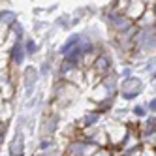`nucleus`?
<instances>
[{
	"label": "nucleus",
	"instance_id": "f257e3e1",
	"mask_svg": "<svg viewBox=\"0 0 156 156\" xmlns=\"http://www.w3.org/2000/svg\"><path fill=\"white\" fill-rule=\"evenodd\" d=\"M53 98H55V105L68 107L79 98V87L73 83H68V81L57 79V83L53 87Z\"/></svg>",
	"mask_w": 156,
	"mask_h": 156
},
{
	"label": "nucleus",
	"instance_id": "f03ea898",
	"mask_svg": "<svg viewBox=\"0 0 156 156\" xmlns=\"http://www.w3.org/2000/svg\"><path fill=\"white\" fill-rule=\"evenodd\" d=\"M133 49H139L147 55H154V47H156V30L154 27H145V28H137V32L133 34Z\"/></svg>",
	"mask_w": 156,
	"mask_h": 156
},
{
	"label": "nucleus",
	"instance_id": "7ed1b4c3",
	"mask_svg": "<svg viewBox=\"0 0 156 156\" xmlns=\"http://www.w3.org/2000/svg\"><path fill=\"white\" fill-rule=\"evenodd\" d=\"M141 92H143V81H141V77L132 73L130 77H126V79L119 81V96L122 100H126V102L136 100Z\"/></svg>",
	"mask_w": 156,
	"mask_h": 156
},
{
	"label": "nucleus",
	"instance_id": "20e7f679",
	"mask_svg": "<svg viewBox=\"0 0 156 156\" xmlns=\"http://www.w3.org/2000/svg\"><path fill=\"white\" fill-rule=\"evenodd\" d=\"M8 57H9V64L13 66H23L25 60H27V51H25V45H23V40H13L12 47L8 51Z\"/></svg>",
	"mask_w": 156,
	"mask_h": 156
},
{
	"label": "nucleus",
	"instance_id": "39448f33",
	"mask_svg": "<svg viewBox=\"0 0 156 156\" xmlns=\"http://www.w3.org/2000/svg\"><path fill=\"white\" fill-rule=\"evenodd\" d=\"M92 68H94V72L100 75V79L107 73V72H111L113 70V58L109 57L107 53H100L98 57H96V60H94V64H92Z\"/></svg>",
	"mask_w": 156,
	"mask_h": 156
},
{
	"label": "nucleus",
	"instance_id": "423d86ee",
	"mask_svg": "<svg viewBox=\"0 0 156 156\" xmlns=\"http://www.w3.org/2000/svg\"><path fill=\"white\" fill-rule=\"evenodd\" d=\"M147 6H149V2H145V0H128V6L124 9V15L130 21L136 23V21L141 17V13L147 9Z\"/></svg>",
	"mask_w": 156,
	"mask_h": 156
},
{
	"label": "nucleus",
	"instance_id": "0eeeda50",
	"mask_svg": "<svg viewBox=\"0 0 156 156\" xmlns=\"http://www.w3.org/2000/svg\"><path fill=\"white\" fill-rule=\"evenodd\" d=\"M57 128H58V117L57 115H45V119L41 122V128H40V136L41 137H53Z\"/></svg>",
	"mask_w": 156,
	"mask_h": 156
},
{
	"label": "nucleus",
	"instance_id": "6e6552de",
	"mask_svg": "<svg viewBox=\"0 0 156 156\" xmlns=\"http://www.w3.org/2000/svg\"><path fill=\"white\" fill-rule=\"evenodd\" d=\"M25 128L23 130H15V137L9 143V154L13 156H21L25 154Z\"/></svg>",
	"mask_w": 156,
	"mask_h": 156
},
{
	"label": "nucleus",
	"instance_id": "1a4fd4ad",
	"mask_svg": "<svg viewBox=\"0 0 156 156\" xmlns=\"http://www.w3.org/2000/svg\"><path fill=\"white\" fill-rule=\"evenodd\" d=\"M102 117L104 115H100L96 109H92V111H88V113H85L83 117H81V120H79V128H85V126H98L100 124V120H102Z\"/></svg>",
	"mask_w": 156,
	"mask_h": 156
},
{
	"label": "nucleus",
	"instance_id": "9d476101",
	"mask_svg": "<svg viewBox=\"0 0 156 156\" xmlns=\"http://www.w3.org/2000/svg\"><path fill=\"white\" fill-rule=\"evenodd\" d=\"M136 25L139 28H145V27H154V4L147 6V9L141 13V17L136 21Z\"/></svg>",
	"mask_w": 156,
	"mask_h": 156
},
{
	"label": "nucleus",
	"instance_id": "9b49d317",
	"mask_svg": "<svg viewBox=\"0 0 156 156\" xmlns=\"http://www.w3.org/2000/svg\"><path fill=\"white\" fill-rule=\"evenodd\" d=\"M38 81H40V72H38V68L36 66H27L25 68V72H23V85L25 87H28V85H38Z\"/></svg>",
	"mask_w": 156,
	"mask_h": 156
},
{
	"label": "nucleus",
	"instance_id": "f8f14e48",
	"mask_svg": "<svg viewBox=\"0 0 156 156\" xmlns=\"http://www.w3.org/2000/svg\"><path fill=\"white\" fill-rule=\"evenodd\" d=\"M12 119H13L12 100H2V105H0V122H9Z\"/></svg>",
	"mask_w": 156,
	"mask_h": 156
},
{
	"label": "nucleus",
	"instance_id": "ddd939ff",
	"mask_svg": "<svg viewBox=\"0 0 156 156\" xmlns=\"http://www.w3.org/2000/svg\"><path fill=\"white\" fill-rule=\"evenodd\" d=\"M15 92H17V85L15 83H12L9 79H6V81H2V100H12L13 102V98H15Z\"/></svg>",
	"mask_w": 156,
	"mask_h": 156
},
{
	"label": "nucleus",
	"instance_id": "4468645a",
	"mask_svg": "<svg viewBox=\"0 0 156 156\" xmlns=\"http://www.w3.org/2000/svg\"><path fill=\"white\" fill-rule=\"evenodd\" d=\"M0 21H4V23H8L9 27H12L15 21H17V13L13 12V9H9V8H0Z\"/></svg>",
	"mask_w": 156,
	"mask_h": 156
},
{
	"label": "nucleus",
	"instance_id": "2eb2a0df",
	"mask_svg": "<svg viewBox=\"0 0 156 156\" xmlns=\"http://www.w3.org/2000/svg\"><path fill=\"white\" fill-rule=\"evenodd\" d=\"M23 45H25V51H27V57H32V55H36V53L40 51L38 41L32 40V38H25V40H23Z\"/></svg>",
	"mask_w": 156,
	"mask_h": 156
},
{
	"label": "nucleus",
	"instance_id": "dca6fc26",
	"mask_svg": "<svg viewBox=\"0 0 156 156\" xmlns=\"http://www.w3.org/2000/svg\"><path fill=\"white\" fill-rule=\"evenodd\" d=\"M55 25L60 27L62 30H70L72 28V17L70 15H60L57 21H55Z\"/></svg>",
	"mask_w": 156,
	"mask_h": 156
},
{
	"label": "nucleus",
	"instance_id": "f3484780",
	"mask_svg": "<svg viewBox=\"0 0 156 156\" xmlns=\"http://www.w3.org/2000/svg\"><path fill=\"white\" fill-rule=\"evenodd\" d=\"M133 66L132 64H122V68L117 72V75H119V81H122V79H126V77H130L132 73H133Z\"/></svg>",
	"mask_w": 156,
	"mask_h": 156
},
{
	"label": "nucleus",
	"instance_id": "a211bd4d",
	"mask_svg": "<svg viewBox=\"0 0 156 156\" xmlns=\"http://www.w3.org/2000/svg\"><path fill=\"white\" fill-rule=\"evenodd\" d=\"M13 122H15V130H23V128H27L28 115H27V113H19V115L13 119Z\"/></svg>",
	"mask_w": 156,
	"mask_h": 156
},
{
	"label": "nucleus",
	"instance_id": "6ab92c4d",
	"mask_svg": "<svg viewBox=\"0 0 156 156\" xmlns=\"http://www.w3.org/2000/svg\"><path fill=\"white\" fill-rule=\"evenodd\" d=\"M130 113L133 117H137V119H145V117L149 115V111H147V107H145V105H133L130 109Z\"/></svg>",
	"mask_w": 156,
	"mask_h": 156
},
{
	"label": "nucleus",
	"instance_id": "aec40b11",
	"mask_svg": "<svg viewBox=\"0 0 156 156\" xmlns=\"http://www.w3.org/2000/svg\"><path fill=\"white\" fill-rule=\"evenodd\" d=\"M8 38H9V25L0 21V43H6Z\"/></svg>",
	"mask_w": 156,
	"mask_h": 156
},
{
	"label": "nucleus",
	"instance_id": "412c9836",
	"mask_svg": "<svg viewBox=\"0 0 156 156\" xmlns=\"http://www.w3.org/2000/svg\"><path fill=\"white\" fill-rule=\"evenodd\" d=\"M145 107H147L149 113H152V115H154V111H156V98L152 96V98H151V102H149L147 105H145Z\"/></svg>",
	"mask_w": 156,
	"mask_h": 156
},
{
	"label": "nucleus",
	"instance_id": "4be33fe9",
	"mask_svg": "<svg viewBox=\"0 0 156 156\" xmlns=\"http://www.w3.org/2000/svg\"><path fill=\"white\" fill-rule=\"evenodd\" d=\"M4 137H6V133L0 132V147H2V143H4Z\"/></svg>",
	"mask_w": 156,
	"mask_h": 156
}]
</instances>
